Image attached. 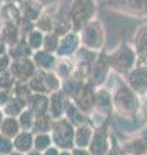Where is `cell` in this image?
<instances>
[{"instance_id":"cell-1","label":"cell","mask_w":147,"mask_h":155,"mask_svg":"<svg viewBox=\"0 0 147 155\" xmlns=\"http://www.w3.org/2000/svg\"><path fill=\"white\" fill-rule=\"evenodd\" d=\"M112 107L121 118L132 119L141 109L139 97L126 83L120 84L112 94Z\"/></svg>"},{"instance_id":"cell-2","label":"cell","mask_w":147,"mask_h":155,"mask_svg":"<svg viewBox=\"0 0 147 155\" xmlns=\"http://www.w3.org/2000/svg\"><path fill=\"white\" fill-rule=\"evenodd\" d=\"M109 60L111 69L121 76H125L137 65L136 52L128 41H122L116 51L109 53Z\"/></svg>"},{"instance_id":"cell-3","label":"cell","mask_w":147,"mask_h":155,"mask_svg":"<svg viewBox=\"0 0 147 155\" xmlns=\"http://www.w3.org/2000/svg\"><path fill=\"white\" fill-rule=\"evenodd\" d=\"M97 12L96 0H72L70 7V18L72 23V31L79 34L87 23L94 19Z\"/></svg>"},{"instance_id":"cell-4","label":"cell","mask_w":147,"mask_h":155,"mask_svg":"<svg viewBox=\"0 0 147 155\" xmlns=\"http://www.w3.org/2000/svg\"><path fill=\"white\" fill-rule=\"evenodd\" d=\"M74 136H75V127L68 120L63 118L56 119L53 122L51 129L52 142L58 150H72L75 147L74 145Z\"/></svg>"},{"instance_id":"cell-5","label":"cell","mask_w":147,"mask_h":155,"mask_svg":"<svg viewBox=\"0 0 147 155\" xmlns=\"http://www.w3.org/2000/svg\"><path fill=\"white\" fill-rule=\"evenodd\" d=\"M79 36L83 47L94 52H97L98 49L102 51V45L105 41V31L100 21L93 19L89 23H87L80 30Z\"/></svg>"},{"instance_id":"cell-6","label":"cell","mask_w":147,"mask_h":155,"mask_svg":"<svg viewBox=\"0 0 147 155\" xmlns=\"http://www.w3.org/2000/svg\"><path fill=\"white\" fill-rule=\"evenodd\" d=\"M111 147V141L109 136V119H106L100 127L94 128L88 151L90 155H107Z\"/></svg>"},{"instance_id":"cell-7","label":"cell","mask_w":147,"mask_h":155,"mask_svg":"<svg viewBox=\"0 0 147 155\" xmlns=\"http://www.w3.org/2000/svg\"><path fill=\"white\" fill-rule=\"evenodd\" d=\"M110 70H111V66H110V60H109V53H106L105 51H101L98 53L96 61L92 64L89 83L94 88H100L107 79V75H109Z\"/></svg>"},{"instance_id":"cell-8","label":"cell","mask_w":147,"mask_h":155,"mask_svg":"<svg viewBox=\"0 0 147 155\" xmlns=\"http://www.w3.org/2000/svg\"><path fill=\"white\" fill-rule=\"evenodd\" d=\"M83 113H89L94 107L96 101V88L93 87L89 81L83 83L79 85V88L74 93V96L70 98Z\"/></svg>"},{"instance_id":"cell-9","label":"cell","mask_w":147,"mask_h":155,"mask_svg":"<svg viewBox=\"0 0 147 155\" xmlns=\"http://www.w3.org/2000/svg\"><path fill=\"white\" fill-rule=\"evenodd\" d=\"M119 147L125 155H146L147 153V130L132 134L119 141Z\"/></svg>"},{"instance_id":"cell-10","label":"cell","mask_w":147,"mask_h":155,"mask_svg":"<svg viewBox=\"0 0 147 155\" xmlns=\"http://www.w3.org/2000/svg\"><path fill=\"white\" fill-rule=\"evenodd\" d=\"M107 7L129 16H147V0H106Z\"/></svg>"},{"instance_id":"cell-11","label":"cell","mask_w":147,"mask_h":155,"mask_svg":"<svg viewBox=\"0 0 147 155\" xmlns=\"http://www.w3.org/2000/svg\"><path fill=\"white\" fill-rule=\"evenodd\" d=\"M72 0H66L62 5L58 8V11L54 13L53 19V32L58 36H65L66 34L72 31V23L70 18V7Z\"/></svg>"},{"instance_id":"cell-12","label":"cell","mask_w":147,"mask_h":155,"mask_svg":"<svg viewBox=\"0 0 147 155\" xmlns=\"http://www.w3.org/2000/svg\"><path fill=\"white\" fill-rule=\"evenodd\" d=\"M36 70L38 69L34 65L31 57L12 60L11 66H9V72L13 75L16 81H26V83L32 78Z\"/></svg>"},{"instance_id":"cell-13","label":"cell","mask_w":147,"mask_h":155,"mask_svg":"<svg viewBox=\"0 0 147 155\" xmlns=\"http://www.w3.org/2000/svg\"><path fill=\"white\" fill-rule=\"evenodd\" d=\"M125 83L133 89L137 94L147 93V66L136 65L128 74L124 76Z\"/></svg>"},{"instance_id":"cell-14","label":"cell","mask_w":147,"mask_h":155,"mask_svg":"<svg viewBox=\"0 0 147 155\" xmlns=\"http://www.w3.org/2000/svg\"><path fill=\"white\" fill-rule=\"evenodd\" d=\"M80 48V36L75 31H70L60 39L56 56L57 58H70Z\"/></svg>"},{"instance_id":"cell-15","label":"cell","mask_w":147,"mask_h":155,"mask_svg":"<svg viewBox=\"0 0 147 155\" xmlns=\"http://www.w3.org/2000/svg\"><path fill=\"white\" fill-rule=\"evenodd\" d=\"M133 49L137 56V65L147 64V23L137 30L133 38Z\"/></svg>"},{"instance_id":"cell-16","label":"cell","mask_w":147,"mask_h":155,"mask_svg":"<svg viewBox=\"0 0 147 155\" xmlns=\"http://www.w3.org/2000/svg\"><path fill=\"white\" fill-rule=\"evenodd\" d=\"M19 11H21L22 18L28 19L35 23L38 21V18L41 16L43 13V5L39 0H21L18 3Z\"/></svg>"},{"instance_id":"cell-17","label":"cell","mask_w":147,"mask_h":155,"mask_svg":"<svg viewBox=\"0 0 147 155\" xmlns=\"http://www.w3.org/2000/svg\"><path fill=\"white\" fill-rule=\"evenodd\" d=\"M31 60L34 62V65L36 66L38 70L52 71L54 69V65L57 62V56L53 54V53L44 51V49H39V51L32 53Z\"/></svg>"},{"instance_id":"cell-18","label":"cell","mask_w":147,"mask_h":155,"mask_svg":"<svg viewBox=\"0 0 147 155\" xmlns=\"http://www.w3.org/2000/svg\"><path fill=\"white\" fill-rule=\"evenodd\" d=\"M0 19L3 23L19 25L22 21V14L17 3H3L0 5Z\"/></svg>"},{"instance_id":"cell-19","label":"cell","mask_w":147,"mask_h":155,"mask_svg":"<svg viewBox=\"0 0 147 155\" xmlns=\"http://www.w3.org/2000/svg\"><path fill=\"white\" fill-rule=\"evenodd\" d=\"M93 110L103 115H110V113L114 110V107H112V94L110 93V91L102 88V87H100V89H96V101Z\"/></svg>"},{"instance_id":"cell-20","label":"cell","mask_w":147,"mask_h":155,"mask_svg":"<svg viewBox=\"0 0 147 155\" xmlns=\"http://www.w3.org/2000/svg\"><path fill=\"white\" fill-rule=\"evenodd\" d=\"M93 132H94V127L88 122L75 127V136H74V145L77 149H88L92 140Z\"/></svg>"},{"instance_id":"cell-21","label":"cell","mask_w":147,"mask_h":155,"mask_svg":"<svg viewBox=\"0 0 147 155\" xmlns=\"http://www.w3.org/2000/svg\"><path fill=\"white\" fill-rule=\"evenodd\" d=\"M65 104L66 97L62 93V91L49 94V115L52 116L53 120L63 118V115H65Z\"/></svg>"},{"instance_id":"cell-22","label":"cell","mask_w":147,"mask_h":155,"mask_svg":"<svg viewBox=\"0 0 147 155\" xmlns=\"http://www.w3.org/2000/svg\"><path fill=\"white\" fill-rule=\"evenodd\" d=\"M27 109L31 110L35 116L49 114V96L43 93H32L27 102Z\"/></svg>"},{"instance_id":"cell-23","label":"cell","mask_w":147,"mask_h":155,"mask_svg":"<svg viewBox=\"0 0 147 155\" xmlns=\"http://www.w3.org/2000/svg\"><path fill=\"white\" fill-rule=\"evenodd\" d=\"M65 118L71 124H74V127H79L81 124L88 123V120L85 118V113H83V111L68 98H66V104H65Z\"/></svg>"},{"instance_id":"cell-24","label":"cell","mask_w":147,"mask_h":155,"mask_svg":"<svg viewBox=\"0 0 147 155\" xmlns=\"http://www.w3.org/2000/svg\"><path fill=\"white\" fill-rule=\"evenodd\" d=\"M34 146V134L28 130H21L13 138V147L19 153H30Z\"/></svg>"},{"instance_id":"cell-25","label":"cell","mask_w":147,"mask_h":155,"mask_svg":"<svg viewBox=\"0 0 147 155\" xmlns=\"http://www.w3.org/2000/svg\"><path fill=\"white\" fill-rule=\"evenodd\" d=\"M8 56L11 57V60H18V58H27L32 56V51L30 47L27 45L26 39H19V40L12 47H8Z\"/></svg>"},{"instance_id":"cell-26","label":"cell","mask_w":147,"mask_h":155,"mask_svg":"<svg viewBox=\"0 0 147 155\" xmlns=\"http://www.w3.org/2000/svg\"><path fill=\"white\" fill-rule=\"evenodd\" d=\"M0 38L7 44V47H12L19 40V31L18 26L13 23H3L0 28Z\"/></svg>"},{"instance_id":"cell-27","label":"cell","mask_w":147,"mask_h":155,"mask_svg":"<svg viewBox=\"0 0 147 155\" xmlns=\"http://www.w3.org/2000/svg\"><path fill=\"white\" fill-rule=\"evenodd\" d=\"M21 132V128H19L18 120L17 118H12V116H5L2 122L0 125V133L3 136H5L8 138H14L16 136Z\"/></svg>"},{"instance_id":"cell-28","label":"cell","mask_w":147,"mask_h":155,"mask_svg":"<svg viewBox=\"0 0 147 155\" xmlns=\"http://www.w3.org/2000/svg\"><path fill=\"white\" fill-rule=\"evenodd\" d=\"M72 70H74V62H71L68 58H57L53 71L61 78L62 81L71 78Z\"/></svg>"},{"instance_id":"cell-29","label":"cell","mask_w":147,"mask_h":155,"mask_svg":"<svg viewBox=\"0 0 147 155\" xmlns=\"http://www.w3.org/2000/svg\"><path fill=\"white\" fill-rule=\"evenodd\" d=\"M45 72L43 70H36L35 74L32 75V78L27 81L28 87L32 93H43L47 94V89H45V83H44V79H45Z\"/></svg>"},{"instance_id":"cell-30","label":"cell","mask_w":147,"mask_h":155,"mask_svg":"<svg viewBox=\"0 0 147 155\" xmlns=\"http://www.w3.org/2000/svg\"><path fill=\"white\" fill-rule=\"evenodd\" d=\"M53 122L54 120L52 119V116L49 114L35 116V122H34V127L31 132L32 133H49L52 129Z\"/></svg>"},{"instance_id":"cell-31","label":"cell","mask_w":147,"mask_h":155,"mask_svg":"<svg viewBox=\"0 0 147 155\" xmlns=\"http://www.w3.org/2000/svg\"><path fill=\"white\" fill-rule=\"evenodd\" d=\"M12 94H13V97H16L19 101H22V102L26 104V106H27L28 100H30V97L32 96V92L26 81H16L12 88Z\"/></svg>"},{"instance_id":"cell-32","label":"cell","mask_w":147,"mask_h":155,"mask_svg":"<svg viewBox=\"0 0 147 155\" xmlns=\"http://www.w3.org/2000/svg\"><path fill=\"white\" fill-rule=\"evenodd\" d=\"M26 107H27L26 104H23L22 101H19L18 98H16V97H13V96H12V98L8 101V104L4 106L2 110H3V113L5 114L7 116H12V118H18L19 114H21Z\"/></svg>"},{"instance_id":"cell-33","label":"cell","mask_w":147,"mask_h":155,"mask_svg":"<svg viewBox=\"0 0 147 155\" xmlns=\"http://www.w3.org/2000/svg\"><path fill=\"white\" fill-rule=\"evenodd\" d=\"M44 83H45V89H47V94L48 96L51 93H54V92L61 91V88H62L61 78L58 76L53 70L45 72V79H44Z\"/></svg>"},{"instance_id":"cell-34","label":"cell","mask_w":147,"mask_h":155,"mask_svg":"<svg viewBox=\"0 0 147 155\" xmlns=\"http://www.w3.org/2000/svg\"><path fill=\"white\" fill-rule=\"evenodd\" d=\"M53 19H54V13H49L43 11L41 16L38 18V21L35 22V28L39 31H41L43 34H48L53 31Z\"/></svg>"},{"instance_id":"cell-35","label":"cell","mask_w":147,"mask_h":155,"mask_svg":"<svg viewBox=\"0 0 147 155\" xmlns=\"http://www.w3.org/2000/svg\"><path fill=\"white\" fill-rule=\"evenodd\" d=\"M17 120H18L21 130H28V132H31L32 127H34V122H35V115H34V113L31 110H28L26 107L21 114H19Z\"/></svg>"},{"instance_id":"cell-36","label":"cell","mask_w":147,"mask_h":155,"mask_svg":"<svg viewBox=\"0 0 147 155\" xmlns=\"http://www.w3.org/2000/svg\"><path fill=\"white\" fill-rule=\"evenodd\" d=\"M52 137L49 133H36L34 136V150L39 153L45 151L52 146Z\"/></svg>"},{"instance_id":"cell-37","label":"cell","mask_w":147,"mask_h":155,"mask_svg":"<svg viewBox=\"0 0 147 155\" xmlns=\"http://www.w3.org/2000/svg\"><path fill=\"white\" fill-rule=\"evenodd\" d=\"M43 40H44V34L41 31L36 30V28H34V30L26 36L27 45L30 47V49L32 52H36L39 49H41L43 48Z\"/></svg>"},{"instance_id":"cell-38","label":"cell","mask_w":147,"mask_h":155,"mask_svg":"<svg viewBox=\"0 0 147 155\" xmlns=\"http://www.w3.org/2000/svg\"><path fill=\"white\" fill-rule=\"evenodd\" d=\"M60 39H61V36H58L57 34H54L53 31L48 32V34H44V40H43V48L41 49L56 54L58 44H60Z\"/></svg>"},{"instance_id":"cell-39","label":"cell","mask_w":147,"mask_h":155,"mask_svg":"<svg viewBox=\"0 0 147 155\" xmlns=\"http://www.w3.org/2000/svg\"><path fill=\"white\" fill-rule=\"evenodd\" d=\"M14 83H16V79L13 78V75L8 71H4L0 74V89H9L12 91Z\"/></svg>"},{"instance_id":"cell-40","label":"cell","mask_w":147,"mask_h":155,"mask_svg":"<svg viewBox=\"0 0 147 155\" xmlns=\"http://www.w3.org/2000/svg\"><path fill=\"white\" fill-rule=\"evenodd\" d=\"M13 151V141L0 133V155L11 154Z\"/></svg>"},{"instance_id":"cell-41","label":"cell","mask_w":147,"mask_h":155,"mask_svg":"<svg viewBox=\"0 0 147 155\" xmlns=\"http://www.w3.org/2000/svg\"><path fill=\"white\" fill-rule=\"evenodd\" d=\"M11 62H12V60H11V57L8 56V53H4V54L0 56V74L9 70Z\"/></svg>"},{"instance_id":"cell-42","label":"cell","mask_w":147,"mask_h":155,"mask_svg":"<svg viewBox=\"0 0 147 155\" xmlns=\"http://www.w3.org/2000/svg\"><path fill=\"white\" fill-rule=\"evenodd\" d=\"M12 91L9 89H0V107H4L8 101L12 98Z\"/></svg>"},{"instance_id":"cell-43","label":"cell","mask_w":147,"mask_h":155,"mask_svg":"<svg viewBox=\"0 0 147 155\" xmlns=\"http://www.w3.org/2000/svg\"><path fill=\"white\" fill-rule=\"evenodd\" d=\"M107 155H125V154L121 151V149L119 147V143L117 142H111L110 151H109Z\"/></svg>"},{"instance_id":"cell-44","label":"cell","mask_w":147,"mask_h":155,"mask_svg":"<svg viewBox=\"0 0 147 155\" xmlns=\"http://www.w3.org/2000/svg\"><path fill=\"white\" fill-rule=\"evenodd\" d=\"M71 154L72 155H90L88 149H77V147H74L71 150Z\"/></svg>"},{"instance_id":"cell-45","label":"cell","mask_w":147,"mask_h":155,"mask_svg":"<svg viewBox=\"0 0 147 155\" xmlns=\"http://www.w3.org/2000/svg\"><path fill=\"white\" fill-rule=\"evenodd\" d=\"M41 155H60V151H58V149L56 146H51L45 151H43Z\"/></svg>"},{"instance_id":"cell-46","label":"cell","mask_w":147,"mask_h":155,"mask_svg":"<svg viewBox=\"0 0 147 155\" xmlns=\"http://www.w3.org/2000/svg\"><path fill=\"white\" fill-rule=\"evenodd\" d=\"M7 51H8V47H7V44L3 41V39L0 38V56L4 54V53H7Z\"/></svg>"},{"instance_id":"cell-47","label":"cell","mask_w":147,"mask_h":155,"mask_svg":"<svg viewBox=\"0 0 147 155\" xmlns=\"http://www.w3.org/2000/svg\"><path fill=\"white\" fill-rule=\"evenodd\" d=\"M60 155H72V154H71V151H67V150H62Z\"/></svg>"},{"instance_id":"cell-48","label":"cell","mask_w":147,"mask_h":155,"mask_svg":"<svg viewBox=\"0 0 147 155\" xmlns=\"http://www.w3.org/2000/svg\"><path fill=\"white\" fill-rule=\"evenodd\" d=\"M4 118H5V116H4V113H3V110L0 109V125H2V122H3Z\"/></svg>"},{"instance_id":"cell-49","label":"cell","mask_w":147,"mask_h":155,"mask_svg":"<svg viewBox=\"0 0 147 155\" xmlns=\"http://www.w3.org/2000/svg\"><path fill=\"white\" fill-rule=\"evenodd\" d=\"M9 155H22V154H21V153H13V151H12Z\"/></svg>"},{"instance_id":"cell-50","label":"cell","mask_w":147,"mask_h":155,"mask_svg":"<svg viewBox=\"0 0 147 155\" xmlns=\"http://www.w3.org/2000/svg\"><path fill=\"white\" fill-rule=\"evenodd\" d=\"M145 116H146V120H147V105H146V107H145Z\"/></svg>"},{"instance_id":"cell-51","label":"cell","mask_w":147,"mask_h":155,"mask_svg":"<svg viewBox=\"0 0 147 155\" xmlns=\"http://www.w3.org/2000/svg\"><path fill=\"white\" fill-rule=\"evenodd\" d=\"M2 26H3V22H2V19H0V28H2Z\"/></svg>"},{"instance_id":"cell-52","label":"cell","mask_w":147,"mask_h":155,"mask_svg":"<svg viewBox=\"0 0 147 155\" xmlns=\"http://www.w3.org/2000/svg\"><path fill=\"white\" fill-rule=\"evenodd\" d=\"M146 155H147V153H146Z\"/></svg>"}]
</instances>
